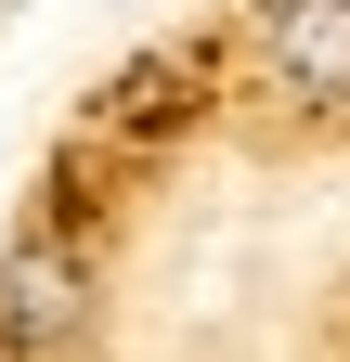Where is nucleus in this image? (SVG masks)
Segmentation results:
<instances>
[{"mask_svg":"<svg viewBox=\"0 0 350 362\" xmlns=\"http://www.w3.org/2000/svg\"><path fill=\"white\" fill-rule=\"evenodd\" d=\"M104 337V246L65 207H26L0 246V362H78Z\"/></svg>","mask_w":350,"mask_h":362,"instance_id":"nucleus-1","label":"nucleus"},{"mask_svg":"<svg viewBox=\"0 0 350 362\" xmlns=\"http://www.w3.org/2000/svg\"><path fill=\"white\" fill-rule=\"evenodd\" d=\"M259 78L286 104H350V0H259Z\"/></svg>","mask_w":350,"mask_h":362,"instance_id":"nucleus-2","label":"nucleus"}]
</instances>
